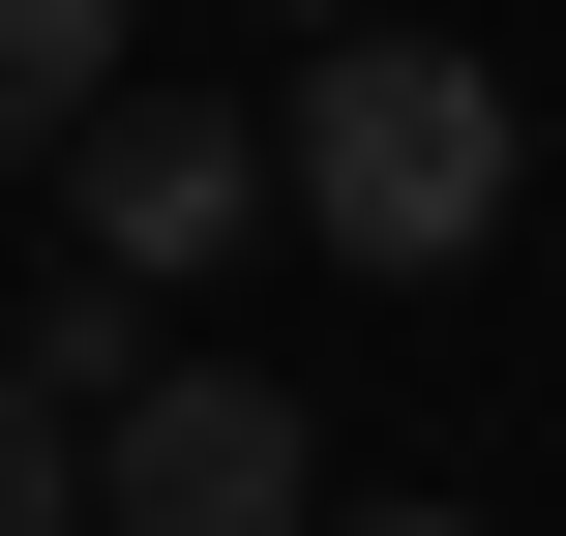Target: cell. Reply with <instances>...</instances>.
Masks as SVG:
<instances>
[{
	"label": "cell",
	"instance_id": "6",
	"mask_svg": "<svg viewBox=\"0 0 566 536\" xmlns=\"http://www.w3.org/2000/svg\"><path fill=\"white\" fill-rule=\"evenodd\" d=\"M0 536H90V448H60V388L0 358Z\"/></svg>",
	"mask_w": 566,
	"mask_h": 536
},
{
	"label": "cell",
	"instance_id": "4",
	"mask_svg": "<svg viewBox=\"0 0 566 536\" xmlns=\"http://www.w3.org/2000/svg\"><path fill=\"white\" fill-rule=\"evenodd\" d=\"M119 119V0H0V149H90Z\"/></svg>",
	"mask_w": 566,
	"mask_h": 536
},
{
	"label": "cell",
	"instance_id": "1",
	"mask_svg": "<svg viewBox=\"0 0 566 536\" xmlns=\"http://www.w3.org/2000/svg\"><path fill=\"white\" fill-rule=\"evenodd\" d=\"M269 179H298L328 269H478V239H507V60H448V30H328V90L269 119Z\"/></svg>",
	"mask_w": 566,
	"mask_h": 536
},
{
	"label": "cell",
	"instance_id": "5",
	"mask_svg": "<svg viewBox=\"0 0 566 536\" xmlns=\"http://www.w3.org/2000/svg\"><path fill=\"white\" fill-rule=\"evenodd\" d=\"M0 358H30V388H60V418H119V388H149V298H119V269H60V298H30V328H0Z\"/></svg>",
	"mask_w": 566,
	"mask_h": 536
},
{
	"label": "cell",
	"instance_id": "3",
	"mask_svg": "<svg viewBox=\"0 0 566 536\" xmlns=\"http://www.w3.org/2000/svg\"><path fill=\"white\" fill-rule=\"evenodd\" d=\"M60 209H90V269L149 298V269H209V239H269L298 179H269V119H209V90H179V119H90V149H60Z\"/></svg>",
	"mask_w": 566,
	"mask_h": 536
},
{
	"label": "cell",
	"instance_id": "8",
	"mask_svg": "<svg viewBox=\"0 0 566 536\" xmlns=\"http://www.w3.org/2000/svg\"><path fill=\"white\" fill-rule=\"evenodd\" d=\"M328 30H388V0H328Z\"/></svg>",
	"mask_w": 566,
	"mask_h": 536
},
{
	"label": "cell",
	"instance_id": "2",
	"mask_svg": "<svg viewBox=\"0 0 566 536\" xmlns=\"http://www.w3.org/2000/svg\"><path fill=\"white\" fill-rule=\"evenodd\" d=\"M90 507L119 536H328V477H298V388H209V358H179V388L90 418Z\"/></svg>",
	"mask_w": 566,
	"mask_h": 536
},
{
	"label": "cell",
	"instance_id": "7",
	"mask_svg": "<svg viewBox=\"0 0 566 536\" xmlns=\"http://www.w3.org/2000/svg\"><path fill=\"white\" fill-rule=\"evenodd\" d=\"M358 536H478V507H358Z\"/></svg>",
	"mask_w": 566,
	"mask_h": 536
}]
</instances>
